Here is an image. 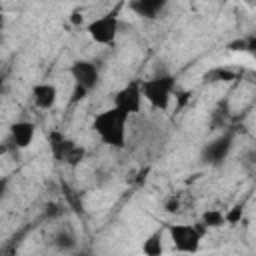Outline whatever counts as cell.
I'll list each match as a JSON object with an SVG mask.
<instances>
[{
    "mask_svg": "<svg viewBox=\"0 0 256 256\" xmlns=\"http://www.w3.org/2000/svg\"><path fill=\"white\" fill-rule=\"evenodd\" d=\"M84 156H86V150H84V146H80V144H76V142H72L70 144V148H68V152L64 154V164H68V166H78L82 160H84Z\"/></svg>",
    "mask_w": 256,
    "mask_h": 256,
    "instance_id": "15",
    "label": "cell"
},
{
    "mask_svg": "<svg viewBox=\"0 0 256 256\" xmlns=\"http://www.w3.org/2000/svg\"><path fill=\"white\" fill-rule=\"evenodd\" d=\"M54 246L60 250V252H70L76 248V234L70 230V228H60L56 234H54Z\"/></svg>",
    "mask_w": 256,
    "mask_h": 256,
    "instance_id": "14",
    "label": "cell"
},
{
    "mask_svg": "<svg viewBox=\"0 0 256 256\" xmlns=\"http://www.w3.org/2000/svg\"><path fill=\"white\" fill-rule=\"evenodd\" d=\"M70 144H72V140H68L66 136H62L60 132H52V134H50V150H52V156H54L58 162L64 160V154L68 152Z\"/></svg>",
    "mask_w": 256,
    "mask_h": 256,
    "instance_id": "13",
    "label": "cell"
},
{
    "mask_svg": "<svg viewBox=\"0 0 256 256\" xmlns=\"http://www.w3.org/2000/svg\"><path fill=\"white\" fill-rule=\"evenodd\" d=\"M200 224H202L206 230L222 228V226H226V222H224V212L218 210V208H208V210L202 212V216H200Z\"/></svg>",
    "mask_w": 256,
    "mask_h": 256,
    "instance_id": "12",
    "label": "cell"
},
{
    "mask_svg": "<svg viewBox=\"0 0 256 256\" xmlns=\"http://www.w3.org/2000/svg\"><path fill=\"white\" fill-rule=\"evenodd\" d=\"M230 148H232V136L230 134L220 136V138H216V140H212V142H208L204 146L202 160L208 162V164H212V166H216V164H220L230 154Z\"/></svg>",
    "mask_w": 256,
    "mask_h": 256,
    "instance_id": "8",
    "label": "cell"
},
{
    "mask_svg": "<svg viewBox=\"0 0 256 256\" xmlns=\"http://www.w3.org/2000/svg\"><path fill=\"white\" fill-rule=\"evenodd\" d=\"M68 72H70V76L74 80V86L82 88L88 94L92 90H96V86L100 84V68H98V64L94 60H84V58L74 60L70 64Z\"/></svg>",
    "mask_w": 256,
    "mask_h": 256,
    "instance_id": "6",
    "label": "cell"
},
{
    "mask_svg": "<svg viewBox=\"0 0 256 256\" xmlns=\"http://www.w3.org/2000/svg\"><path fill=\"white\" fill-rule=\"evenodd\" d=\"M0 24H2V14H0Z\"/></svg>",
    "mask_w": 256,
    "mask_h": 256,
    "instance_id": "22",
    "label": "cell"
},
{
    "mask_svg": "<svg viewBox=\"0 0 256 256\" xmlns=\"http://www.w3.org/2000/svg\"><path fill=\"white\" fill-rule=\"evenodd\" d=\"M8 188H10V176H0V200L8 194Z\"/></svg>",
    "mask_w": 256,
    "mask_h": 256,
    "instance_id": "18",
    "label": "cell"
},
{
    "mask_svg": "<svg viewBox=\"0 0 256 256\" xmlns=\"http://www.w3.org/2000/svg\"><path fill=\"white\" fill-rule=\"evenodd\" d=\"M142 254L144 256H164L162 230H154L152 234L146 236V240L142 242Z\"/></svg>",
    "mask_w": 256,
    "mask_h": 256,
    "instance_id": "11",
    "label": "cell"
},
{
    "mask_svg": "<svg viewBox=\"0 0 256 256\" xmlns=\"http://www.w3.org/2000/svg\"><path fill=\"white\" fill-rule=\"evenodd\" d=\"M70 22H72L74 26H84V14H82L80 10H74V12L70 14Z\"/></svg>",
    "mask_w": 256,
    "mask_h": 256,
    "instance_id": "19",
    "label": "cell"
},
{
    "mask_svg": "<svg viewBox=\"0 0 256 256\" xmlns=\"http://www.w3.org/2000/svg\"><path fill=\"white\" fill-rule=\"evenodd\" d=\"M128 8L140 18L154 20L162 14V10L166 8V2L164 0H134L128 4Z\"/></svg>",
    "mask_w": 256,
    "mask_h": 256,
    "instance_id": "10",
    "label": "cell"
},
{
    "mask_svg": "<svg viewBox=\"0 0 256 256\" xmlns=\"http://www.w3.org/2000/svg\"><path fill=\"white\" fill-rule=\"evenodd\" d=\"M244 218V206L242 204H234L224 212V222L226 226H236L240 220Z\"/></svg>",
    "mask_w": 256,
    "mask_h": 256,
    "instance_id": "16",
    "label": "cell"
},
{
    "mask_svg": "<svg viewBox=\"0 0 256 256\" xmlns=\"http://www.w3.org/2000/svg\"><path fill=\"white\" fill-rule=\"evenodd\" d=\"M92 130L96 132L102 144L122 150L126 146V136H128V116L110 106L94 116Z\"/></svg>",
    "mask_w": 256,
    "mask_h": 256,
    "instance_id": "1",
    "label": "cell"
},
{
    "mask_svg": "<svg viewBox=\"0 0 256 256\" xmlns=\"http://www.w3.org/2000/svg\"><path fill=\"white\" fill-rule=\"evenodd\" d=\"M118 30H120V22H118L116 12H106L98 18H92L86 24V34L90 36L92 42H96L100 46L114 44L116 36H118Z\"/></svg>",
    "mask_w": 256,
    "mask_h": 256,
    "instance_id": "4",
    "label": "cell"
},
{
    "mask_svg": "<svg viewBox=\"0 0 256 256\" xmlns=\"http://www.w3.org/2000/svg\"><path fill=\"white\" fill-rule=\"evenodd\" d=\"M144 98H142V90H140V80H130L126 82L120 90H116L114 100H112V108L124 112L128 118L132 114H138L142 110Z\"/></svg>",
    "mask_w": 256,
    "mask_h": 256,
    "instance_id": "5",
    "label": "cell"
},
{
    "mask_svg": "<svg viewBox=\"0 0 256 256\" xmlns=\"http://www.w3.org/2000/svg\"><path fill=\"white\" fill-rule=\"evenodd\" d=\"M0 14H2V4H0Z\"/></svg>",
    "mask_w": 256,
    "mask_h": 256,
    "instance_id": "21",
    "label": "cell"
},
{
    "mask_svg": "<svg viewBox=\"0 0 256 256\" xmlns=\"http://www.w3.org/2000/svg\"><path fill=\"white\" fill-rule=\"evenodd\" d=\"M32 102L40 110H52L58 102V90L52 82H38L32 86Z\"/></svg>",
    "mask_w": 256,
    "mask_h": 256,
    "instance_id": "9",
    "label": "cell"
},
{
    "mask_svg": "<svg viewBox=\"0 0 256 256\" xmlns=\"http://www.w3.org/2000/svg\"><path fill=\"white\" fill-rule=\"evenodd\" d=\"M10 148H12V144H10L8 140H6V142H2V144H0V156H4V154L10 150Z\"/></svg>",
    "mask_w": 256,
    "mask_h": 256,
    "instance_id": "20",
    "label": "cell"
},
{
    "mask_svg": "<svg viewBox=\"0 0 256 256\" xmlns=\"http://www.w3.org/2000/svg\"><path fill=\"white\" fill-rule=\"evenodd\" d=\"M140 90L142 98L156 110H166L172 102L174 90H176V80L170 74H156L148 80H140Z\"/></svg>",
    "mask_w": 256,
    "mask_h": 256,
    "instance_id": "2",
    "label": "cell"
},
{
    "mask_svg": "<svg viewBox=\"0 0 256 256\" xmlns=\"http://www.w3.org/2000/svg\"><path fill=\"white\" fill-rule=\"evenodd\" d=\"M36 138V124L30 122V120H16L10 124V130H8V142L12 144V148H18V150H26L32 146Z\"/></svg>",
    "mask_w": 256,
    "mask_h": 256,
    "instance_id": "7",
    "label": "cell"
},
{
    "mask_svg": "<svg viewBox=\"0 0 256 256\" xmlns=\"http://www.w3.org/2000/svg\"><path fill=\"white\" fill-rule=\"evenodd\" d=\"M166 232H168V238L172 242V248L178 254H196L202 246V238L206 234V228L200 222H196V224L180 222V224H168Z\"/></svg>",
    "mask_w": 256,
    "mask_h": 256,
    "instance_id": "3",
    "label": "cell"
},
{
    "mask_svg": "<svg viewBox=\"0 0 256 256\" xmlns=\"http://www.w3.org/2000/svg\"><path fill=\"white\" fill-rule=\"evenodd\" d=\"M164 210H166V212H170V214H176V212L180 210V200H178L176 196H172L170 200H166V204H164Z\"/></svg>",
    "mask_w": 256,
    "mask_h": 256,
    "instance_id": "17",
    "label": "cell"
}]
</instances>
